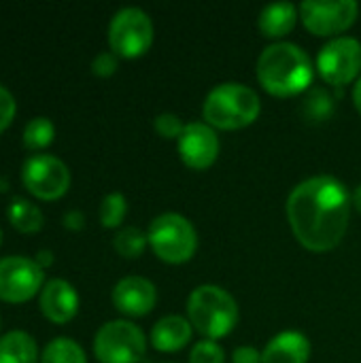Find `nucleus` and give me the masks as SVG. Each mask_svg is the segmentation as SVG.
Instances as JSON below:
<instances>
[{"instance_id": "1", "label": "nucleus", "mask_w": 361, "mask_h": 363, "mask_svg": "<svg viewBox=\"0 0 361 363\" xmlns=\"http://www.w3.org/2000/svg\"><path fill=\"white\" fill-rule=\"evenodd\" d=\"M351 196L334 177L302 181L287 198V219L302 247L315 253L340 245L351 217Z\"/></svg>"}, {"instance_id": "2", "label": "nucleus", "mask_w": 361, "mask_h": 363, "mask_svg": "<svg viewBox=\"0 0 361 363\" xmlns=\"http://www.w3.org/2000/svg\"><path fill=\"white\" fill-rule=\"evenodd\" d=\"M257 79L272 96L302 94L313 81V64L306 51L294 43L268 45L257 60Z\"/></svg>"}, {"instance_id": "3", "label": "nucleus", "mask_w": 361, "mask_h": 363, "mask_svg": "<svg viewBox=\"0 0 361 363\" xmlns=\"http://www.w3.org/2000/svg\"><path fill=\"white\" fill-rule=\"evenodd\" d=\"M262 111L260 96L243 83H221L204 100L202 115L219 130H240L251 125Z\"/></svg>"}, {"instance_id": "4", "label": "nucleus", "mask_w": 361, "mask_h": 363, "mask_svg": "<svg viewBox=\"0 0 361 363\" xmlns=\"http://www.w3.org/2000/svg\"><path fill=\"white\" fill-rule=\"evenodd\" d=\"M189 323L209 340L228 336L238 323L236 300L217 285H200L187 300Z\"/></svg>"}, {"instance_id": "5", "label": "nucleus", "mask_w": 361, "mask_h": 363, "mask_svg": "<svg viewBox=\"0 0 361 363\" xmlns=\"http://www.w3.org/2000/svg\"><path fill=\"white\" fill-rule=\"evenodd\" d=\"M153 253L166 264H185L198 249V234L183 215L164 213L155 217L147 232Z\"/></svg>"}, {"instance_id": "6", "label": "nucleus", "mask_w": 361, "mask_h": 363, "mask_svg": "<svg viewBox=\"0 0 361 363\" xmlns=\"http://www.w3.org/2000/svg\"><path fill=\"white\" fill-rule=\"evenodd\" d=\"M145 351V334L138 325L123 319L104 323L94 338V353L100 363H138Z\"/></svg>"}, {"instance_id": "7", "label": "nucleus", "mask_w": 361, "mask_h": 363, "mask_svg": "<svg viewBox=\"0 0 361 363\" xmlns=\"http://www.w3.org/2000/svg\"><path fill=\"white\" fill-rule=\"evenodd\" d=\"M153 43L151 17L138 6L119 9L109 23V45L117 55L138 57Z\"/></svg>"}, {"instance_id": "8", "label": "nucleus", "mask_w": 361, "mask_h": 363, "mask_svg": "<svg viewBox=\"0 0 361 363\" xmlns=\"http://www.w3.org/2000/svg\"><path fill=\"white\" fill-rule=\"evenodd\" d=\"M21 181L30 194L43 200H55L70 185L68 166L49 153H34L21 164Z\"/></svg>"}, {"instance_id": "9", "label": "nucleus", "mask_w": 361, "mask_h": 363, "mask_svg": "<svg viewBox=\"0 0 361 363\" xmlns=\"http://www.w3.org/2000/svg\"><path fill=\"white\" fill-rule=\"evenodd\" d=\"M43 289V268L26 255L0 257V300L26 302Z\"/></svg>"}, {"instance_id": "10", "label": "nucleus", "mask_w": 361, "mask_h": 363, "mask_svg": "<svg viewBox=\"0 0 361 363\" xmlns=\"http://www.w3.org/2000/svg\"><path fill=\"white\" fill-rule=\"evenodd\" d=\"M317 68L330 85L351 83L361 70V43L351 36L330 40L317 55Z\"/></svg>"}, {"instance_id": "11", "label": "nucleus", "mask_w": 361, "mask_h": 363, "mask_svg": "<svg viewBox=\"0 0 361 363\" xmlns=\"http://www.w3.org/2000/svg\"><path fill=\"white\" fill-rule=\"evenodd\" d=\"M298 11L302 23L317 36H332L349 30L360 15V6L355 0H338V2L306 0L300 4Z\"/></svg>"}, {"instance_id": "12", "label": "nucleus", "mask_w": 361, "mask_h": 363, "mask_svg": "<svg viewBox=\"0 0 361 363\" xmlns=\"http://www.w3.org/2000/svg\"><path fill=\"white\" fill-rule=\"evenodd\" d=\"M179 153L187 168L206 170L219 155V138L209 123H187L179 138Z\"/></svg>"}, {"instance_id": "13", "label": "nucleus", "mask_w": 361, "mask_h": 363, "mask_svg": "<svg viewBox=\"0 0 361 363\" xmlns=\"http://www.w3.org/2000/svg\"><path fill=\"white\" fill-rule=\"evenodd\" d=\"M157 302L155 285L145 277H126L113 287V304L130 317H143Z\"/></svg>"}, {"instance_id": "14", "label": "nucleus", "mask_w": 361, "mask_h": 363, "mask_svg": "<svg viewBox=\"0 0 361 363\" xmlns=\"http://www.w3.org/2000/svg\"><path fill=\"white\" fill-rule=\"evenodd\" d=\"M38 306L43 315L53 323L70 321L79 311V296L74 287L64 279H51L43 285Z\"/></svg>"}, {"instance_id": "15", "label": "nucleus", "mask_w": 361, "mask_h": 363, "mask_svg": "<svg viewBox=\"0 0 361 363\" xmlns=\"http://www.w3.org/2000/svg\"><path fill=\"white\" fill-rule=\"evenodd\" d=\"M311 357V342L300 332H281L274 336L264 353L262 363H306Z\"/></svg>"}, {"instance_id": "16", "label": "nucleus", "mask_w": 361, "mask_h": 363, "mask_svg": "<svg viewBox=\"0 0 361 363\" xmlns=\"http://www.w3.org/2000/svg\"><path fill=\"white\" fill-rule=\"evenodd\" d=\"M189 340H191V323L179 315H168L160 319L151 330V345L162 353L179 351Z\"/></svg>"}, {"instance_id": "17", "label": "nucleus", "mask_w": 361, "mask_h": 363, "mask_svg": "<svg viewBox=\"0 0 361 363\" xmlns=\"http://www.w3.org/2000/svg\"><path fill=\"white\" fill-rule=\"evenodd\" d=\"M36 362H38V347H36V340L28 332L13 330L0 338V363Z\"/></svg>"}, {"instance_id": "18", "label": "nucleus", "mask_w": 361, "mask_h": 363, "mask_svg": "<svg viewBox=\"0 0 361 363\" xmlns=\"http://www.w3.org/2000/svg\"><path fill=\"white\" fill-rule=\"evenodd\" d=\"M298 19V9L289 2H277V4H268L264 6V11L260 13L257 26L266 36H285L287 32H291V28L296 26Z\"/></svg>"}, {"instance_id": "19", "label": "nucleus", "mask_w": 361, "mask_h": 363, "mask_svg": "<svg viewBox=\"0 0 361 363\" xmlns=\"http://www.w3.org/2000/svg\"><path fill=\"white\" fill-rule=\"evenodd\" d=\"M6 217L13 223V228H17L19 232H36L43 228V221H45L40 208L23 196L11 198L6 206Z\"/></svg>"}, {"instance_id": "20", "label": "nucleus", "mask_w": 361, "mask_h": 363, "mask_svg": "<svg viewBox=\"0 0 361 363\" xmlns=\"http://www.w3.org/2000/svg\"><path fill=\"white\" fill-rule=\"evenodd\" d=\"M40 363H87V357L79 342H74L72 338L60 336V338H53L45 347L40 355Z\"/></svg>"}, {"instance_id": "21", "label": "nucleus", "mask_w": 361, "mask_h": 363, "mask_svg": "<svg viewBox=\"0 0 361 363\" xmlns=\"http://www.w3.org/2000/svg\"><path fill=\"white\" fill-rule=\"evenodd\" d=\"M55 136V125L49 117H32L23 128V145L30 149H45Z\"/></svg>"}, {"instance_id": "22", "label": "nucleus", "mask_w": 361, "mask_h": 363, "mask_svg": "<svg viewBox=\"0 0 361 363\" xmlns=\"http://www.w3.org/2000/svg\"><path fill=\"white\" fill-rule=\"evenodd\" d=\"M147 242H149L147 234L140 232L138 228H132V225L121 228V230L117 232V236L113 238V245H115L117 253L123 255V257H130V259L143 255Z\"/></svg>"}, {"instance_id": "23", "label": "nucleus", "mask_w": 361, "mask_h": 363, "mask_svg": "<svg viewBox=\"0 0 361 363\" xmlns=\"http://www.w3.org/2000/svg\"><path fill=\"white\" fill-rule=\"evenodd\" d=\"M126 211H128V202H126L123 194H119V191L106 194L102 198V204H100V221H102V225L104 228H117L123 221Z\"/></svg>"}, {"instance_id": "24", "label": "nucleus", "mask_w": 361, "mask_h": 363, "mask_svg": "<svg viewBox=\"0 0 361 363\" xmlns=\"http://www.w3.org/2000/svg\"><path fill=\"white\" fill-rule=\"evenodd\" d=\"M189 363H226V353L215 340H200L191 349Z\"/></svg>"}, {"instance_id": "25", "label": "nucleus", "mask_w": 361, "mask_h": 363, "mask_svg": "<svg viewBox=\"0 0 361 363\" xmlns=\"http://www.w3.org/2000/svg\"><path fill=\"white\" fill-rule=\"evenodd\" d=\"M153 125H155V130H157L160 136H164V138H177V140L181 138V134L185 130V125L181 123V119L177 115H172V113L157 115Z\"/></svg>"}, {"instance_id": "26", "label": "nucleus", "mask_w": 361, "mask_h": 363, "mask_svg": "<svg viewBox=\"0 0 361 363\" xmlns=\"http://www.w3.org/2000/svg\"><path fill=\"white\" fill-rule=\"evenodd\" d=\"M15 106L17 104H15V98H13L11 89L0 83V132L11 123V119L15 115Z\"/></svg>"}, {"instance_id": "27", "label": "nucleus", "mask_w": 361, "mask_h": 363, "mask_svg": "<svg viewBox=\"0 0 361 363\" xmlns=\"http://www.w3.org/2000/svg\"><path fill=\"white\" fill-rule=\"evenodd\" d=\"M91 70L98 77H109L117 70V55L111 51H100L94 60H91Z\"/></svg>"}, {"instance_id": "28", "label": "nucleus", "mask_w": 361, "mask_h": 363, "mask_svg": "<svg viewBox=\"0 0 361 363\" xmlns=\"http://www.w3.org/2000/svg\"><path fill=\"white\" fill-rule=\"evenodd\" d=\"M234 363H262V353L253 347H238L232 355Z\"/></svg>"}, {"instance_id": "29", "label": "nucleus", "mask_w": 361, "mask_h": 363, "mask_svg": "<svg viewBox=\"0 0 361 363\" xmlns=\"http://www.w3.org/2000/svg\"><path fill=\"white\" fill-rule=\"evenodd\" d=\"M83 221H85V217H83V213L77 211V208H72V211H68V213L64 215V225L70 228V230L83 228Z\"/></svg>"}, {"instance_id": "30", "label": "nucleus", "mask_w": 361, "mask_h": 363, "mask_svg": "<svg viewBox=\"0 0 361 363\" xmlns=\"http://www.w3.org/2000/svg\"><path fill=\"white\" fill-rule=\"evenodd\" d=\"M53 262V253L49 251V249H40L38 253H36V264L43 268V266H49Z\"/></svg>"}, {"instance_id": "31", "label": "nucleus", "mask_w": 361, "mask_h": 363, "mask_svg": "<svg viewBox=\"0 0 361 363\" xmlns=\"http://www.w3.org/2000/svg\"><path fill=\"white\" fill-rule=\"evenodd\" d=\"M353 102H355V108L360 111L361 115V77L360 81L355 83V87H353Z\"/></svg>"}, {"instance_id": "32", "label": "nucleus", "mask_w": 361, "mask_h": 363, "mask_svg": "<svg viewBox=\"0 0 361 363\" xmlns=\"http://www.w3.org/2000/svg\"><path fill=\"white\" fill-rule=\"evenodd\" d=\"M351 202H353V206H355V208L361 213V185L355 189V194L351 196Z\"/></svg>"}, {"instance_id": "33", "label": "nucleus", "mask_w": 361, "mask_h": 363, "mask_svg": "<svg viewBox=\"0 0 361 363\" xmlns=\"http://www.w3.org/2000/svg\"><path fill=\"white\" fill-rule=\"evenodd\" d=\"M0 242H2V230H0Z\"/></svg>"}]
</instances>
